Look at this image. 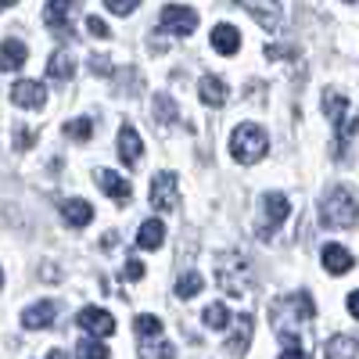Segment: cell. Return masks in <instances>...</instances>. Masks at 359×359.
I'll return each mask as SVG.
<instances>
[{"label": "cell", "instance_id": "484cf974", "mask_svg": "<svg viewBox=\"0 0 359 359\" xmlns=\"http://www.w3.org/2000/svg\"><path fill=\"white\" fill-rule=\"evenodd\" d=\"M65 137L69 140H90L94 137V118H72V123H65Z\"/></svg>", "mask_w": 359, "mask_h": 359}, {"label": "cell", "instance_id": "f1b7e54d", "mask_svg": "<svg viewBox=\"0 0 359 359\" xmlns=\"http://www.w3.org/2000/svg\"><path fill=\"white\" fill-rule=\"evenodd\" d=\"M111 352H108V345L104 341H97V338H86V341H79V359H108Z\"/></svg>", "mask_w": 359, "mask_h": 359}, {"label": "cell", "instance_id": "7402d4cb", "mask_svg": "<svg viewBox=\"0 0 359 359\" xmlns=\"http://www.w3.org/2000/svg\"><path fill=\"white\" fill-rule=\"evenodd\" d=\"M323 355L327 359H359V341L348 338V334H334L323 345Z\"/></svg>", "mask_w": 359, "mask_h": 359}, {"label": "cell", "instance_id": "2e32d148", "mask_svg": "<svg viewBox=\"0 0 359 359\" xmlns=\"http://www.w3.org/2000/svg\"><path fill=\"white\" fill-rule=\"evenodd\" d=\"M352 266H355V259H352L348 248H341V245H323V269H327V273L341 277V273H348Z\"/></svg>", "mask_w": 359, "mask_h": 359}, {"label": "cell", "instance_id": "5bb4252c", "mask_svg": "<svg viewBox=\"0 0 359 359\" xmlns=\"http://www.w3.org/2000/svg\"><path fill=\"white\" fill-rule=\"evenodd\" d=\"M97 187H101L108 198H115V201H130V198H133L130 180H123V176L111 172V169H97Z\"/></svg>", "mask_w": 359, "mask_h": 359}, {"label": "cell", "instance_id": "d6986e66", "mask_svg": "<svg viewBox=\"0 0 359 359\" xmlns=\"http://www.w3.org/2000/svg\"><path fill=\"white\" fill-rule=\"evenodd\" d=\"M162 241H165V226H162V219H144L140 230H137V248L155 252V248H162Z\"/></svg>", "mask_w": 359, "mask_h": 359}, {"label": "cell", "instance_id": "f35d334b", "mask_svg": "<svg viewBox=\"0 0 359 359\" xmlns=\"http://www.w3.org/2000/svg\"><path fill=\"white\" fill-rule=\"evenodd\" d=\"M348 313L359 320V291H352V294H348Z\"/></svg>", "mask_w": 359, "mask_h": 359}, {"label": "cell", "instance_id": "ab89813d", "mask_svg": "<svg viewBox=\"0 0 359 359\" xmlns=\"http://www.w3.org/2000/svg\"><path fill=\"white\" fill-rule=\"evenodd\" d=\"M47 359H69V355H65V348H50V352H47Z\"/></svg>", "mask_w": 359, "mask_h": 359}, {"label": "cell", "instance_id": "b9f144b4", "mask_svg": "<svg viewBox=\"0 0 359 359\" xmlns=\"http://www.w3.org/2000/svg\"><path fill=\"white\" fill-rule=\"evenodd\" d=\"M0 284H4V269H0Z\"/></svg>", "mask_w": 359, "mask_h": 359}, {"label": "cell", "instance_id": "44dd1931", "mask_svg": "<svg viewBox=\"0 0 359 359\" xmlns=\"http://www.w3.org/2000/svg\"><path fill=\"white\" fill-rule=\"evenodd\" d=\"M252 331H255V320L245 313V316H237V327H233V334H230V341H226V348L233 352V355H241V352H248V341H252Z\"/></svg>", "mask_w": 359, "mask_h": 359}, {"label": "cell", "instance_id": "4316f807", "mask_svg": "<svg viewBox=\"0 0 359 359\" xmlns=\"http://www.w3.org/2000/svg\"><path fill=\"white\" fill-rule=\"evenodd\" d=\"M201 287H205L201 273H184V277L176 280V294H180V298H194V294H198Z\"/></svg>", "mask_w": 359, "mask_h": 359}, {"label": "cell", "instance_id": "ffe728a7", "mask_svg": "<svg viewBox=\"0 0 359 359\" xmlns=\"http://www.w3.org/2000/svg\"><path fill=\"white\" fill-rule=\"evenodd\" d=\"M47 76L54 83H69L76 76V62H72V54L69 50H54L50 54V62H47Z\"/></svg>", "mask_w": 359, "mask_h": 359}, {"label": "cell", "instance_id": "ac0fdd59", "mask_svg": "<svg viewBox=\"0 0 359 359\" xmlns=\"http://www.w3.org/2000/svg\"><path fill=\"white\" fill-rule=\"evenodd\" d=\"M62 219L69 223V226H86L90 219H94V205L90 201H83V198H69L65 205H62Z\"/></svg>", "mask_w": 359, "mask_h": 359}, {"label": "cell", "instance_id": "e0dca14e", "mask_svg": "<svg viewBox=\"0 0 359 359\" xmlns=\"http://www.w3.org/2000/svg\"><path fill=\"white\" fill-rule=\"evenodd\" d=\"M25 57H29V50L22 40H4L0 43V72H18L25 65Z\"/></svg>", "mask_w": 359, "mask_h": 359}, {"label": "cell", "instance_id": "30bf717a", "mask_svg": "<svg viewBox=\"0 0 359 359\" xmlns=\"http://www.w3.org/2000/svg\"><path fill=\"white\" fill-rule=\"evenodd\" d=\"M11 101L18 104V108H43V101H47V90H43V83H36V79H18L15 86H11Z\"/></svg>", "mask_w": 359, "mask_h": 359}, {"label": "cell", "instance_id": "d590c367", "mask_svg": "<svg viewBox=\"0 0 359 359\" xmlns=\"http://www.w3.org/2000/svg\"><path fill=\"white\" fill-rule=\"evenodd\" d=\"M15 147H22V151H25V147H33V133H29V130H15Z\"/></svg>", "mask_w": 359, "mask_h": 359}, {"label": "cell", "instance_id": "52a82bcc", "mask_svg": "<svg viewBox=\"0 0 359 359\" xmlns=\"http://www.w3.org/2000/svg\"><path fill=\"white\" fill-rule=\"evenodd\" d=\"M72 18H76V0H47L43 25L54 29L57 36H69L72 33Z\"/></svg>", "mask_w": 359, "mask_h": 359}, {"label": "cell", "instance_id": "8992f818", "mask_svg": "<svg viewBox=\"0 0 359 359\" xmlns=\"http://www.w3.org/2000/svg\"><path fill=\"white\" fill-rule=\"evenodd\" d=\"M262 216H266V219H262V226H259V237L266 241V237H273V230L291 216V201H287L284 194H277V191L266 194V198H262Z\"/></svg>", "mask_w": 359, "mask_h": 359}, {"label": "cell", "instance_id": "ba28073f", "mask_svg": "<svg viewBox=\"0 0 359 359\" xmlns=\"http://www.w3.org/2000/svg\"><path fill=\"white\" fill-rule=\"evenodd\" d=\"M151 205L158 208V212H172V208L180 205V184L172 172H158L151 180Z\"/></svg>", "mask_w": 359, "mask_h": 359}, {"label": "cell", "instance_id": "1f68e13d", "mask_svg": "<svg viewBox=\"0 0 359 359\" xmlns=\"http://www.w3.org/2000/svg\"><path fill=\"white\" fill-rule=\"evenodd\" d=\"M90 72H97V76H115V69H111V62L104 54H94L90 57Z\"/></svg>", "mask_w": 359, "mask_h": 359}, {"label": "cell", "instance_id": "60d3db41", "mask_svg": "<svg viewBox=\"0 0 359 359\" xmlns=\"http://www.w3.org/2000/svg\"><path fill=\"white\" fill-rule=\"evenodd\" d=\"M11 4H18V0H0V11H4V8H11Z\"/></svg>", "mask_w": 359, "mask_h": 359}, {"label": "cell", "instance_id": "3957f363", "mask_svg": "<svg viewBox=\"0 0 359 359\" xmlns=\"http://www.w3.org/2000/svg\"><path fill=\"white\" fill-rule=\"evenodd\" d=\"M266 147H269L266 130L255 126V123L237 126L233 137H230V155H233V162H241V165H255V162L266 155Z\"/></svg>", "mask_w": 359, "mask_h": 359}, {"label": "cell", "instance_id": "6da1fadb", "mask_svg": "<svg viewBox=\"0 0 359 359\" xmlns=\"http://www.w3.org/2000/svg\"><path fill=\"white\" fill-rule=\"evenodd\" d=\"M269 316H273V331L284 338V345H298L291 341V323H306L316 316V306H313V298L306 291H298V294H287V298H277L273 306H269Z\"/></svg>", "mask_w": 359, "mask_h": 359}, {"label": "cell", "instance_id": "8d00e7d4", "mask_svg": "<svg viewBox=\"0 0 359 359\" xmlns=\"http://www.w3.org/2000/svg\"><path fill=\"white\" fill-rule=\"evenodd\" d=\"M280 359H309V352H306V348H302V345H287V348H284V355H280Z\"/></svg>", "mask_w": 359, "mask_h": 359}, {"label": "cell", "instance_id": "cb8c5ba5", "mask_svg": "<svg viewBox=\"0 0 359 359\" xmlns=\"http://www.w3.org/2000/svg\"><path fill=\"white\" fill-rule=\"evenodd\" d=\"M230 320H233V316H230V309H226L223 302H212V306L201 313V323H205V327H212V331H223Z\"/></svg>", "mask_w": 359, "mask_h": 359}, {"label": "cell", "instance_id": "4dcf8cb0", "mask_svg": "<svg viewBox=\"0 0 359 359\" xmlns=\"http://www.w3.org/2000/svg\"><path fill=\"white\" fill-rule=\"evenodd\" d=\"M144 359H176V348L169 341H147L144 345Z\"/></svg>", "mask_w": 359, "mask_h": 359}, {"label": "cell", "instance_id": "83f0119b", "mask_svg": "<svg viewBox=\"0 0 359 359\" xmlns=\"http://www.w3.org/2000/svg\"><path fill=\"white\" fill-rule=\"evenodd\" d=\"M133 327H137V334H140V338H158V334H162V320H158V316H147V313L137 316Z\"/></svg>", "mask_w": 359, "mask_h": 359}, {"label": "cell", "instance_id": "4fadbf2b", "mask_svg": "<svg viewBox=\"0 0 359 359\" xmlns=\"http://www.w3.org/2000/svg\"><path fill=\"white\" fill-rule=\"evenodd\" d=\"M57 316V302H36V306H29L25 313H22V327L25 331H43V327H50V320Z\"/></svg>", "mask_w": 359, "mask_h": 359}, {"label": "cell", "instance_id": "5b68a950", "mask_svg": "<svg viewBox=\"0 0 359 359\" xmlns=\"http://www.w3.org/2000/svg\"><path fill=\"white\" fill-rule=\"evenodd\" d=\"M158 29L169 36H191L198 29V11L194 8H184V4H165L162 8V18H158Z\"/></svg>", "mask_w": 359, "mask_h": 359}, {"label": "cell", "instance_id": "603a6c76", "mask_svg": "<svg viewBox=\"0 0 359 359\" xmlns=\"http://www.w3.org/2000/svg\"><path fill=\"white\" fill-rule=\"evenodd\" d=\"M212 47H216L219 54H237V47H241V33H237L233 25L219 22V25L212 29Z\"/></svg>", "mask_w": 359, "mask_h": 359}, {"label": "cell", "instance_id": "9c48e42d", "mask_svg": "<svg viewBox=\"0 0 359 359\" xmlns=\"http://www.w3.org/2000/svg\"><path fill=\"white\" fill-rule=\"evenodd\" d=\"M86 334H94V338H108V334H115V320H111V313L108 309H94V306H86V309H79V320H76Z\"/></svg>", "mask_w": 359, "mask_h": 359}, {"label": "cell", "instance_id": "d4e9b609", "mask_svg": "<svg viewBox=\"0 0 359 359\" xmlns=\"http://www.w3.org/2000/svg\"><path fill=\"white\" fill-rule=\"evenodd\" d=\"M323 111H327V118H331V123H338V118L348 111V101H345L341 94H334V90H327V94H323Z\"/></svg>", "mask_w": 359, "mask_h": 359}, {"label": "cell", "instance_id": "e575fe53", "mask_svg": "<svg viewBox=\"0 0 359 359\" xmlns=\"http://www.w3.org/2000/svg\"><path fill=\"white\" fill-rule=\"evenodd\" d=\"M140 277H144V262L137 255H130L126 259V280H140Z\"/></svg>", "mask_w": 359, "mask_h": 359}, {"label": "cell", "instance_id": "836d02e7", "mask_svg": "<svg viewBox=\"0 0 359 359\" xmlns=\"http://www.w3.org/2000/svg\"><path fill=\"white\" fill-rule=\"evenodd\" d=\"M86 33H90V36H97V40H108V36H111V33H108V25H104L101 18H94V15L86 18Z\"/></svg>", "mask_w": 359, "mask_h": 359}, {"label": "cell", "instance_id": "7a4b0ae2", "mask_svg": "<svg viewBox=\"0 0 359 359\" xmlns=\"http://www.w3.org/2000/svg\"><path fill=\"white\" fill-rule=\"evenodd\" d=\"M320 223L323 226H334V230H348L359 223V198L348 187H331L320 201Z\"/></svg>", "mask_w": 359, "mask_h": 359}, {"label": "cell", "instance_id": "74e56055", "mask_svg": "<svg viewBox=\"0 0 359 359\" xmlns=\"http://www.w3.org/2000/svg\"><path fill=\"white\" fill-rule=\"evenodd\" d=\"M266 57H294V47H266Z\"/></svg>", "mask_w": 359, "mask_h": 359}, {"label": "cell", "instance_id": "9a60e30c", "mask_svg": "<svg viewBox=\"0 0 359 359\" xmlns=\"http://www.w3.org/2000/svg\"><path fill=\"white\" fill-rule=\"evenodd\" d=\"M198 94H201V101H205L208 108H223V104L230 101V90H226V83H223L219 76H201Z\"/></svg>", "mask_w": 359, "mask_h": 359}, {"label": "cell", "instance_id": "f546056e", "mask_svg": "<svg viewBox=\"0 0 359 359\" xmlns=\"http://www.w3.org/2000/svg\"><path fill=\"white\" fill-rule=\"evenodd\" d=\"M155 111H158L162 123H176V118H180V108L172 104L169 94H155Z\"/></svg>", "mask_w": 359, "mask_h": 359}, {"label": "cell", "instance_id": "d6a6232c", "mask_svg": "<svg viewBox=\"0 0 359 359\" xmlns=\"http://www.w3.org/2000/svg\"><path fill=\"white\" fill-rule=\"evenodd\" d=\"M104 4H108L111 15H133V8L140 4V0H104Z\"/></svg>", "mask_w": 359, "mask_h": 359}, {"label": "cell", "instance_id": "7c38bea8", "mask_svg": "<svg viewBox=\"0 0 359 359\" xmlns=\"http://www.w3.org/2000/svg\"><path fill=\"white\" fill-rule=\"evenodd\" d=\"M140 155H144V144H140L137 130L130 123H123V130H118V158H123V165L133 169L140 162Z\"/></svg>", "mask_w": 359, "mask_h": 359}, {"label": "cell", "instance_id": "8fae6325", "mask_svg": "<svg viewBox=\"0 0 359 359\" xmlns=\"http://www.w3.org/2000/svg\"><path fill=\"white\" fill-rule=\"evenodd\" d=\"M262 29H277L280 25V0H237Z\"/></svg>", "mask_w": 359, "mask_h": 359}, {"label": "cell", "instance_id": "277c9868", "mask_svg": "<svg viewBox=\"0 0 359 359\" xmlns=\"http://www.w3.org/2000/svg\"><path fill=\"white\" fill-rule=\"evenodd\" d=\"M216 280H219V287H223L230 298L248 294V287H252L248 262H245L241 255H223V259L216 262Z\"/></svg>", "mask_w": 359, "mask_h": 359}]
</instances>
